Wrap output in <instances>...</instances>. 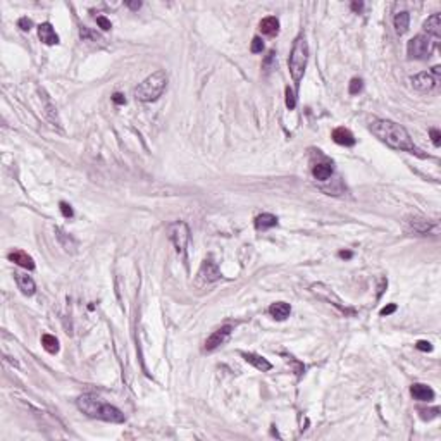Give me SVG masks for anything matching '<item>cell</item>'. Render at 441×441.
<instances>
[{
  "instance_id": "1",
  "label": "cell",
  "mask_w": 441,
  "mask_h": 441,
  "mask_svg": "<svg viewBox=\"0 0 441 441\" xmlns=\"http://www.w3.org/2000/svg\"><path fill=\"white\" fill-rule=\"evenodd\" d=\"M369 130L372 131V135L376 136L377 140H381L382 143H386V145L393 148V150L408 152V154H415L422 157L420 150L413 145L408 131L405 130L403 126H400V124L388 119H374L372 123H370Z\"/></svg>"
},
{
  "instance_id": "2",
  "label": "cell",
  "mask_w": 441,
  "mask_h": 441,
  "mask_svg": "<svg viewBox=\"0 0 441 441\" xmlns=\"http://www.w3.org/2000/svg\"><path fill=\"white\" fill-rule=\"evenodd\" d=\"M76 405L83 413H87L88 417H93V419H100L105 420V422H116L121 424L124 422V413L119 410L118 407L107 403V401L100 400V398L93 396V395H83L76 400Z\"/></svg>"
},
{
  "instance_id": "3",
  "label": "cell",
  "mask_w": 441,
  "mask_h": 441,
  "mask_svg": "<svg viewBox=\"0 0 441 441\" xmlns=\"http://www.w3.org/2000/svg\"><path fill=\"white\" fill-rule=\"evenodd\" d=\"M167 88V74L164 71H155L147 76L135 88V97L140 102H155Z\"/></svg>"
},
{
  "instance_id": "4",
  "label": "cell",
  "mask_w": 441,
  "mask_h": 441,
  "mask_svg": "<svg viewBox=\"0 0 441 441\" xmlns=\"http://www.w3.org/2000/svg\"><path fill=\"white\" fill-rule=\"evenodd\" d=\"M307 61H309V44H307L303 35H298L293 44V49H291L290 59H288V68H290L291 80H293L296 87H298L303 78V73H305V68H307Z\"/></svg>"
},
{
  "instance_id": "5",
  "label": "cell",
  "mask_w": 441,
  "mask_h": 441,
  "mask_svg": "<svg viewBox=\"0 0 441 441\" xmlns=\"http://www.w3.org/2000/svg\"><path fill=\"white\" fill-rule=\"evenodd\" d=\"M167 233H169V240L173 241L178 255L181 257L183 260H186V248H188V241H190L188 224L183 221H176L167 226Z\"/></svg>"
},
{
  "instance_id": "6",
  "label": "cell",
  "mask_w": 441,
  "mask_h": 441,
  "mask_svg": "<svg viewBox=\"0 0 441 441\" xmlns=\"http://www.w3.org/2000/svg\"><path fill=\"white\" fill-rule=\"evenodd\" d=\"M310 291L315 296H317V298H321V300H324V302H327V303H331V305H334L339 312H341L343 315H355V309H352V307L346 305V303L343 302V300L339 298L336 293H334L333 288L326 286V284H322V283H314L310 286Z\"/></svg>"
},
{
  "instance_id": "7",
  "label": "cell",
  "mask_w": 441,
  "mask_h": 441,
  "mask_svg": "<svg viewBox=\"0 0 441 441\" xmlns=\"http://www.w3.org/2000/svg\"><path fill=\"white\" fill-rule=\"evenodd\" d=\"M436 47V42L427 35H417L407 44V56L410 59H427Z\"/></svg>"
},
{
  "instance_id": "8",
  "label": "cell",
  "mask_w": 441,
  "mask_h": 441,
  "mask_svg": "<svg viewBox=\"0 0 441 441\" xmlns=\"http://www.w3.org/2000/svg\"><path fill=\"white\" fill-rule=\"evenodd\" d=\"M231 333H233L231 326H228V324H226V326H221L219 329H216L209 338H207L204 348L207 350V352H212V350L219 348L221 345H224V343L228 341L229 336H231Z\"/></svg>"
},
{
  "instance_id": "9",
  "label": "cell",
  "mask_w": 441,
  "mask_h": 441,
  "mask_svg": "<svg viewBox=\"0 0 441 441\" xmlns=\"http://www.w3.org/2000/svg\"><path fill=\"white\" fill-rule=\"evenodd\" d=\"M412 87L419 92H431V90L436 88V85L439 83V80H436L431 73H419L415 76L410 78Z\"/></svg>"
},
{
  "instance_id": "10",
  "label": "cell",
  "mask_w": 441,
  "mask_h": 441,
  "mask_svg": "<svg viewBox=\"0 0 441 441\" xmlns=\"http://www.w3.org/2000/svg\"><path fill=\"white\" fill-rule=\"evenodd\" d=\"M198 276H202V279H205L207 283H214V281L221 279V271L212 259H207L204 260V264H202Z\"/></svg>"
},
{
  "instance_id": "11",
  "label": "cell",
  "mask_w": 441,
  "mask_h": 441,
  "mask_svg": "<svg viewBox=\"0 0 441 441\" xmlns=\"http://www.w3.org/2000/svg\"><path fill=\"white\" fill-rule=\"evenodd\" d=\"M14 279H16V283H18V288L21 290L23 295H26V296L35 295V291H37V284H35V281L31 279L28 274L16 271L14 272Z\"/></svg>"
},
{
  "instance_id": "12",
  "label": "cell",
  "mask_w": 441,
  "mask_h": 441,
  "mask_svg": "<svg viewBox=\"0 0 441 441\" xmlns=\"http://www.w3.org/2000/svg\"><path fill=\"white\" fill-rule=\"evenodd\" d=\"M38 37L45 45H57L59 44V35L56 33L54 26L50 23H42L38 26Z\"/></svg>"
},
{
  "instance_id": "13",
  "label": "cell",
  "mask_w": 441,
  "mask_h": 441,
  "mask_svg": "<svg viewBox=\"0 0 441 441\" xmlns=\"http://www.w3.org/2000/svg\"><path fill=\"white\" fill-rule=\"evenodd\" d=\"M241 357L245 358V362H248L250 365H253L255 369L262 370V372H267V370L272 369V364L264 358L262 355H257V353H250V352H241Z\"/></svg>"
},
{
  "instance_id": "14",
  "label": "cell",
  "mask_w": 441,
  "mask_h": 441,
  "mask_svg": "<svg viewBox=\"0 0 441 441\" xmlns=\"http://www.w3.org/2000/svg\"><path fill=\"white\" fill-rule=\"evenodd\" d=\"M410 393H412V396L419 401H432L434 400V391H432V388L427 384H422V382H415V384H412Z\"/></svg>"
},
{
  "instance_id": "15",
  "label": "cell",
  "mask_w": 441,
  "mask_h": 441,
  "mask_svg": "<svg viewBox=\"0 0 441 441\" xmlns=\"http://www.w3.org/2000/svg\"><path fill=\"white\" fill-rule=\"evenodd\" d=\"M331 138H333L334 143H338V145L341 147L355 145V136L352 135V131L346 130V128H336V130L333 131V135H331Z\"/></svg>"
},
{
  "instance_id": "16",
  "label": "cell",
  "mask_w": 441,
  "mask_h": 441,
  "mask_svg": "<svg viewBox=\"0 0 441 441\" xmlns=\"http://www.w3.org/2000/svg\"><path fill=\"white\" fill-rule=\"evenodd\" d=\"M7 259H9L11 262H14V264L21 265V267L28 269V271H31V269H35V260H33V257L28 255V253L23 252V250H14V252H11L9 255H7Z\"/></svg>"
},
{
  "instance_id": "17",
  "label": "cell",
  "mask_w": 441,
  "mask_h": 441,
  "mask_svg": "<svg viewBox=\"0 0 441 441\" xmlns=\"http://www.w3.org/2000/svg\"><path fill=\"white\" fill-rule=\"evenodd\" d=\"M269 314H271L276 321H284V319L290 317L291 307H290V303H286V302H276L269 307Z\"/></svg>"
},
{
  "instance_id": "18",
  "label": "cell",
  "mask_w": 441,
  "mask_h": 441,
  "mask_svg": "<svg viewBox=\"0 0 441 441\" xmlns=\"http://www.w3.org/2000/svg\"><path fill=\"white\" fill-rule=\"evenodd\" d=\"M424 31L427 33V37L439 38L441 37V14H432L431 18H427V21L424 23Z\"/></svg>"
},
{
  "instance_id": "19",
  "label": "cell",
  "mask_w": 441,
  "mask_h": 441,
  "mask_svg": "<svg viewBox=\"0 0 441 441\" xmlns=\"http://www.w3.org/2000/svg\"><path fill=\"white\" fill-rule=\"evenodd\" d=\"M312 174L317 181H327L333 176V164L331 162H319L312 167Z\"/></svg>"
},
{
  "instance_id": "20",
  "label": "cell",
  "mask_w": 441,
  "mask_h": 441,
  "mask_svg": "<svg viewBox=\"0 0 441 441\" xmlns=\"http://www.w3.org/2000/svg\"><path fill=\"white\" fill-rule=\"evenodd\" d=\"M260 31L267 37H276L279 33V21L274 16H269L260 21Z\"/></svg>"
},
{
  "instance_id": "21",
  "label": "cell",
  "mask_w": 441,
  "mask_h": 441,
  "mask_svg": "<svg viewBox=\"0 0 441 441\" xmlns=\"http://www.w3.org/2000/svg\"><path fill=\"white\" fill-rule=\"evenodd\" d=\"M278 226V217L272 216V214H260V216L255 217V228L259 231H265V229H271Z\"/></svg>"
},
{
  "instance_id": "22",
  "label": "cell",
  "mask_w": 441,
  "mask_h": 441,
  "mask_svg": "<svg viewBox=\"0 0 441 441\" xmlns=\"http://www.w3.org/2000/svg\"><path fill=\"white\" fill-rule=\"evenodd\" d=\"M395 30H396V33L398 35H403V33H407V30H408V25H410V16H408V13H398L396 16H395Z\"/></svg>"
},
{
  "instance_id": "23",
  "label": "cell",
  "mask_w": 441,
  "mask_h": 441,
  "mask_svg": "<svg viewBox=\"0 0 441 441\" xmlns=\"http://www.w3.org/2000/svg\"><path fill=\"white\" fill-rule=\"evenodd\" d=\"M42 345H44V348L47 350L49 353L56 355L57 352H59V339H57L56 336H52V334H44L42 336Z\"/></svg>"
},
{
  "instance_id": "24",
  "label": "cell",
  "mask_w": 441,
  "mask_h": 441,
  "mask_svg": "<svg viewBox=\"0 0 441 441\" xmlns=\"http://www.w3.org/2000/svg\"><path fill=\"white\" fill-rule=\"evenodd\" d=\"M408 224H410L412 231L413 233H419V235H424V233H427L429 229L434 226L432 222H429L426 219H412V221H408Z\"/></svg>"
},
{
  "instance_id": "25",
  "label": "cell",
  "mask_w": 441,
  "mask_h": 441,
  "mask_svg": "<svg viewBox=\"0 0 441 441\" xmlns=\"http://www.w3.org/2000/svg\"><path fill=\"white\" fill-rule=\"evenodd\" d=\"M56 235H57V238H59L61 245H62V247H64L68 252L71 250V248H74V247H76V241H74L73 238L69 236V235H66V233L62 231V229H59V228H57V229H56Z\"/></svg>"
},
{
  "instance_id": "26",
  "label": "cell",
  "mask_w": 441,
  "mask_h": 441,
  "mask_svg": "<svg viewBox=\"0 0 441 441\" xmlns=\"http://www.w3.org/2000/svg\"><path fill=\"white\" fill-rule=\"evenodd\" d=\"M362 90H364V81H362L360 78H353L348 85V93L350 95H358Z\"/></svg>"
},
{
  "instance_id": "27",
  "label": "cell",
  "mask_w": 441,
  "mask_h": 441,
  "mask_svg": "<svg viewBox=\"0 0 441 441\" xmlns=\"http://www.w3.org/2000/svg\"><path fill=\"white\" fill-rule=\"evenodd\" d=\"M284 93H286V107L290 109V111H293V109L296 107V95H295V92L290 87H286Z\"/></svg>"
},
{
  "instance_id": "28",
  "label": "cell",
  "mask_w": 441,
  "mask_h": 441,
  "mask_svg": "<svg viewBox=\"0 0 441 441\" xmlns=\"http://www.w3.org/2000/svg\"><path fill=\"white\" fill-rule=\"evenodd\" d=\"M420 417H422L424 420H431V419H436V417L439 415V408L438 407H434V408H431V410H424V408H420Z\"/></svg>"
},
{
  "instance_id": "29",
  "label": "cell",
  "mask_w": 441,
  "mask_h": 441,
  "mask_svg": "<svg viewBox=\"0 0 441 441\" xmlns=\"http://www.w3.org/2000/svg\"><path fill=\"white\" fill-rule=\"evenodd\" d=\"M250 50L253 54H260L264 50V42H262V38L260 37H255L252 40V45H250Z\"/></svg>"
},
{
  "instance_id": "30",
  "label": "cell",
  "mask_w": 441,
  "mask_h": 441,
  "mask_svg": "<svg viewBox=\"0 0 441 441\" xmlns=\"http://www.w3.org/2000/svg\"><path fill=\"white\" fill-rule=\"evenodd\" d=\"M97 25H99L104 31H109V30L112 28L111 21H109V19L105 18V16H97Z\"/></svg>"
},
{
  "instance_id": "31",
  "label": "cell",
  "mask_w": 441,
  "mask_h": 441,
  "mask_svg": "<svg viewBox=\"0 0 441 441\" xmlns=\"http://www.w3.org/2000/svg\"><path fill=\"white\" fill-rule=\"evenodd\" d=\"M18 26L23 31H30L31 28H33V21H31V19H28V18H21L18 21Z\"/></svg>"
},
{
  "instance_id": "32",
  "label": "cell",
  "mask_w": 441,
  "mask_h": 441,
  "mask_svg": "<svg viewBox=\"0 0 441 441\" xmlns=\"http://www.w3.org/2000/svg\"><path fill=\"white\" fill-rule=\"evenodd\" d=\"M61 212H62V216L64 217H73L74 216V210H73V207L69 205V204H66V202H61Z\"/></svg>"
},
{
  "instance_id": "33",
  "label": "cell",
  "mask_w": 441,
  "mask_h": 441,
  "mask_svg": "<svg viewBox=\"0 0 441 441\" xmlns=\"http://www.w3.org/2000/svg\"><path fill=\"white\" fill-rule=\"evenodd\" d=\"M429 135H431L432 143H434L436 147H439L441 145V133H439V130H434V128H432V130H429Z\"/></svg>"
},
{
  "instance_id": "34",
  "label": "cell",
  "mask_w": 441,
  "mask_h": 441,
  "mask_svg": "<svg viewBox=\"0 0 441 441\" xmlns=\"http://www.w3.org/2000/svg\"><path fill=\"white\" fill-rule=\"evenodd\" d=\"M417 350H420V352H431L432 350V345L429 341H424V339H420V341H417Z\"/></svg>"
},
{
  "instance_id": "35",
  "label": "cell",
  "mask_w": 441,
  "mask_h": 441,
  "mask_svg": "<svg viewBox=\"0 0 441 441\" xmlns=\"http://www.w3.org/2000/svg\"><path fill=\"white\" fill-rule=\"evenodd\" d=\"M274 59H276V52H274V50H271V52H269V56L265 57V61H264V68L267 69V71H271L269 68H272V62H274Z\"/></svg>"
},
{
  "instance_id": "36",
  "label": "cell",
  "mask_w": 441,
  "mask_h": 441,
  "mask_svg": "<svg viewBox=\"0 0 441 441\" xmlns=\"http://www.w3.org/2000/svg\"><path fill=\"white\" fill-rule=\"evenodd\" d=\"M112 102H114L116 105H124L126 104V97H124L123 93L116 92L114 95H112Z\"/></svg>"
},
{
  "instance_id": "37",
  "label": "cell",
  "mask_w": 441,
  "mask_h": 441,
  "mask_svg": "<svg viewBox=\"0 0 441 441\" xmlns=\"http://www.w3.org/2000/svg\"><path fill=\"white\" fill-rule=\"evenodd\" d=\"M395 310H396V305H395V303H389V305L382 307V309H381V312H379V314L382 315V317H384V315H391V314H393V312H395Z\"/></svg>"
},
{
  "instance_id": "38",
  "label": "cell",
  "mask_w": 441,
  "mask_h": 441,
  "mask_svg": "<svg viewBox=\"0 0 441 441\" xmlns=\"http://www.w3.org/2000/svg\"><path fill=\"white\" fill-rule=\"evenodd\" d=\"M338 255H339V259H345V260H350V259H352V257H353V253H352V252H350V250H341V252H339V253H338Z\"/></svg>"
},
{
  "instance_id": "39",
  "label": "cell",
  "mask_w": 441,
  "mask_h": 441,
  "mask_svg": "<svg viewBox=\"0 0 441 441\" xmlns=\"http://www.w3.org/2000/svg\"><path fill=\"white\" fill-rule=\"evenodd\" d=\"M386 286H388V279H386V278H382V279H381V284H379V288H377V290H379V291H377V298H379V296L382 295V291H384V288H386Z\"/></svg>"
},
{
  "instance_id": "40",
  "label": "cell",
  "mask_w": 441,
  "mask_h": 441,
  "mask_svg": "<svg viewBox=\"0 0 441 441\" xmlns=\"http://www.w3.org/2000/svg\"><path fill=\"white\" fill-rule=\"evenodd\" d=\"M126 7H130L131 11H138L140 7H142V2H130V0H128V2H126Z\"/></svg>"
},
{
  "instance_id": "41",
  "label": "cell",
  "mask_w": 441,
  "mask_h": 441,
  "mask_svg": "<svg viewBox=\"0 0 441 441\" xmlns=\"http://www.w3.org/2000/svg\"><path fill=\"white\" fill-rule=\"evenodd\" d=\"M362 9H364V2H352V11H355V13H360Z\"/></svg>"
}]
</instances>
